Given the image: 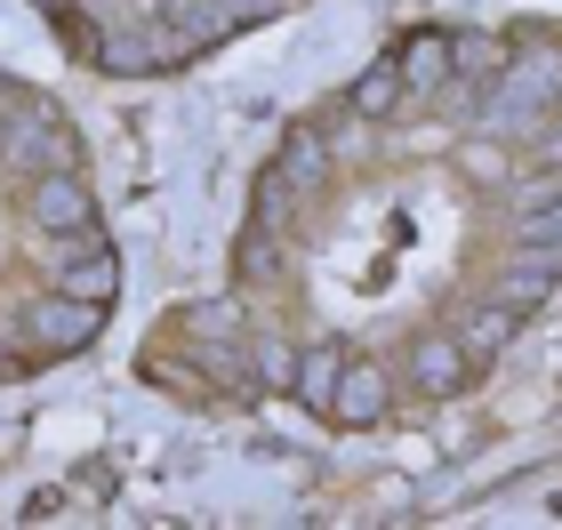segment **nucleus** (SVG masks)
<instances>
[{
    "mask_svg": "<svg viewBox=\"0 0 562 530\" xmlns=\"http://www.w3.org/2000/svg\"><path fill=\"white\" fill-rule=\"evenodd\" d=\"M121 249L72 113L0 72V386L81 362L113 330Z\"/></svg>",
    "mask_w": 562,
    "mask_h": 530,
    "instance_id": "nucleus-2",
    "label": "nucleus"
},
{
    "mask_svg": "<svg viewBox=\"0 0 562 530\" xmlns=\"http://www.w3.org/2000/svg\"><path fill=\"white\" fill-rule=\"evenodd\" d=\"M97 81H169L201 57L297 16L305 0H24Z\"/></svg>",
    "mask_w": 562,
    "mask_h": 530,
    "instance_id": "nucleus-3",
    "label": "nucleus"
},
{
    "mask_svg": "<svg viewBox=\"0 0 562 530\" xmlns=\"http://www.w3.org/2000/svg\"><path fill=\"white\" fill-rule=\"evenodd\" d=\"M562 290V41L411 33L258 161L225 282L137 353L193 410L370 435L467 394Z\"/></svg>",
    "mask_w": 562,
    "mask_h": 530,
    "instance_id": "nucleus-1",
    "label": "nucleus"
}]
</instances>
